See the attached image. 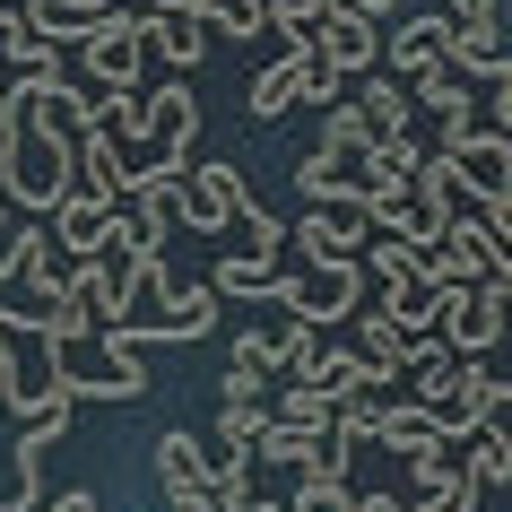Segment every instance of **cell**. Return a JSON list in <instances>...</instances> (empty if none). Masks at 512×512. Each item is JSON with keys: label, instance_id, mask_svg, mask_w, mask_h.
<instances>
[{"label": "cell", "instance_id": "obj_20", "mask_svg": "<svg viewBox=\"0 0 512 512\" xmlns=\"http://www.w3.org/2000/svg\"><path fill=\"white\" fill-rule=\"evenodd\" d=\"M53 348H44V339H9V330H0V400L9 408H27V400H44V391H53Z\"/></svg>", "mask_w": 512, "mask_h": 512}, {"label": "cell", "instance_id": "obj_39", "mask_svg": "<svg viewBox=\"0 0 512 512\" xmlns=\"http://www.w3.org/2000/svg\"><path fill=\"white\" fill-rule=\"evenodd\" d=\"M261 417H270V400H226L217 434H226V443H252V434H261Z\"/></svg>", "mask_w": 512, "mask_h": 512}, {"label": "cell", "instance_id": "obj_44", "mask_svg": "<svg viewBox=\"0 0 512 512\" xmlns=\"http://www.w3.org/2000/svg\"><path fill=\"white\" fill-rule=\"evenodd\" d=\"M165 512H217L209 495H165Z\"/></svg>", "mask_w": 512, "mask_h": 512}, {"label": "cell", "instance_id": "obj_34", "mask_svg": "<svg viewBox=\"0 0 512 512\" xmlns=\"http://www.w3.org/2000/svg\"><path fill=\"white\" fill-rule=\"evenodd\" d=\"M313 356H322V330H313V322H287V330H270V374H287V382H296L304 365H313Z\"/></svg>", "mask_w": 512, "mask_h": 512}, {"label": "cell", "instance_id": "obj_45", "mask_svg": "<svg viewBox=\"0 0 512 512\" xmlns=\"http://www.w3.org/2000/svg\"><path fill=\"white\" fill-rule=\"evenodd\" d=\"M356 512H400V495H356Z\"/></svg>", "mask_w": 512, "mask_h": 512}, {"label": "cell", "instance_id": "obj_10", "mask_svg": "<svg viewBox=\"0 0 512 512\" xmlns=\"http://www.w3.org/2000/svg\"><path fill=\"white\" fill-rule=\"evenodd\" d=\"M79 61H87L79 87H139V61H148L139 18H131V9H105V18H96V35L79 44Z\"/></svg>", "mask_w": 512, "mask_h": 512}, {"label": "cell", "instance_id": "obj_1", "mask_svg": "<svg viewBox=\"0 0 512 512\" xmlns=\"http://www.w3.org/2000/svg\"><path fill=\"white\" fill-rule=\"evenodd\" d=\"M70 183H79L70 148H53L35 122H9V131H0V200H9L18 217H53V200Z\"/></svg>", "mask_w": 512, "mask_h": 512}, {"label": "cell", "instance_id": "obj_25", "mask_svg": "<svg viewBox=\"0 0 512 512\" xmlns=\"http://www.w3.org/2000/svg\"><path fill=\"white\" fill-rule=\"evenodd\" d=\"M18 18H27L44 44H87L105 9H96V0H18Z\"/></svg>", "mask_w": 512, "mask_h": 512}, {"label": "cell", "instance_id": "obj_40", "mask_svg": "<svg viewBox=\"0 0 512 512\" xmlns=\"http://www.w3.org/2000/svg\"><path fill=\"white\" fill-rule=\"evenodd\" d=\"M226 400H270V374H261V365H226Z\"/></svg>", "mask_w": 512, "mask_h": 512}, {"label": "cell", "instance_id": "obj_6", "mask_svg": "<svg viewBox=\"0 0 512 512\" xmlns=\"http://www.w3.org/2000/svg\"><path fill=\"white\" fill-rule=\"evenodd\" d=\"M426 278H443V287H478V278H512V252L495 235H486L478 217H452L443 235L426 243Z\"/></svg>", "mask_w": 512, "mask_h": 512}, {"label": "cell", "instance_id": "obj_17", "mask_svg": "<svg viewBox=\"0 0 512 512\" xmlns=\"http://www.w3.org/2000/svg\"><path fill=\"white\" fill-rule=\"evenodd\" d=\"M512 408V391L495 374H486V365H469V382H460L452 400L434 408V426H443V443H460V434H478V426H495V417H504Z\"/></svg>", "mask_w": 512, "mask_h": 512}, {"label": "cell", "instance_id": "obj_8", "mask_svg": "<svg viewBox=\"0 0 512 512\" xmlns=\"http://www.w3.org/2000/svg\"><path fill=\"white\" fill-rule=\"evenodd\" d=\"M504 287H512V278H478V287H452V304H443L434 339H443L452 356H486L495 339H504Z\"/></svg>", "mask_w": 512, "mask_h": 512}, {"label": "cell", "instance_id": "obj_37", "mask_svg": "<svg viewBox=\"0 0 512 512\" xmlns=\"http://www.w3.org/2000/svg\"><path fill=\"white\" fill-rule=\"evenodd\" d=\"M287 512H356V486H330V478H296V504Z\"/></svg>", "mask_w": 512, "mask_h": 512}, {"label": "cell", "instance_id": "obj_46", "mask_svg": "<svg viewBox=\"0 0 512 512\" xmlns=\"http://www.w3.org/2000/svg\"><path fill=\"white\" fill-rule=\"evenodd\" d=\"M374 9H382V18H391V9H400V0H374Z\"/></svg>", "mask_w": 512, "mask_h": 512}, {"label": "cell", "instance_id": "obj_36", "mask_svg": "<svg viewBox=\"0 0 512 512\" xmlns=\"http://www.w3.org/2000/svg\"><path fill=\"white\" fill-rule=\"evenodd\" d=\"M243 252H270L278 261V252H287V217H270L261 200H252V209H243Z\"/></svg>", "mask_w": 512, "mask_h": 512}, {"label": "cell", "instance_id": "obj_28", "mask_svg": "<svg viewBox=\"0 0 512 512\" xmlns=\"http://www.w3.org/2000/svg\"><path fill=\"white\" fill-rule=\"evenodd\" d=\"M296 191L304 200H356V148H313V157L296 165ZM365 209V200H356Z\"/></svg>", "mask_w": 512, "mask_h": 512}, {"label": "cell", "instance_id": "obj_13", "mask_svg": "<svg viewBox=\"0 0 512 512\" xmlns=\"http://www.w3.org/2000/svg\"><path fill=\"white\" fill-rule=\"evenodd\" d=\"M443 53H452V9H426V18H400V27H391V44H382L374 70H391V79H417V70H434Z\"/></svg>", "mask_w": 512, "mask_h": 512}, {"label": "cell", "instance_id": "obj_43", "mask_svg": "<svg viewBox=\"0 0 512 512\" xmlns=\"http://www.w3.org/2000/svg\"><path fill=\"white\" fill-rule=\"evenodd\" d=\"M452 18H495V0H443Z\"/></svg>", "mask_w": 512, "mask_h": 512}, {"label": "cell", "instance_id": "obj_11", "mask_svg": "<svg viewBox=\"0 0 512 512\" xmlns=\"http://www.w3.org/2000/svg\"><path fill=\"white\" fill-rule=\"evenodd\" d=\"M44 235L70 252V261H96V252H113V200H96V191H61L53 217H44Z\"/></svg>", "mask_w": 512, "mask_h": 512}, {"label": "cell", "instance_id": "obj_5", "mask_svg": "<svg viewBox=\"0 0 512 512\" xmlns=\"http://www.w3.org/2000/svg\"><path fill=\"white\" fill-rule=\"evenodd\" d=\"M243 209H252V183H243V165H235V157H200V165H183V226H191V235H226Z\"/></svg>", "mask_w": 512, "mask_h": 512}, {"label": "cell", "instance_id": "obj_9", "mask_svg": "<svg viewBox=\"0 0 512 512\" xmlns=\"http://www.w3.org/2000/svg\"><path fill=\"white\" fill-rule=\"evenodd\" d=\"M365 235H374V217L356 200H304V217L287 226V243H304V261H365Z\"/></svg>", "mask_w": 512, "mask_h": 512}, {"label": "cell", "instance_id": "obj_4", "mask_svg": "<svg viewBox=\"0 0 512 512\" xmlns=\"http://www.w3.org/2000/svg\"><path fill=\"white\" fill-rule=\"evenodd\" d=\"M296 322H313V330H330V322H348L356 313V296H365V261H304V270H278V287H270Z\"/></svg>", "mask_w": 512, "mask_h": 512}, {"label": "cell", "instance_id": "obj_14", "mask_svg": "<svg viewBox=\"0 0 512 512\" xmlns=\"http://www.w3.org/2000/svg\"><path fill=\"white\" fill-rule=\"evenodd\" d=\"M139 148H157V157H183L191 165V131H200V96L191 87H157V96H139Z\"/></svg>", "mask_w": 512, "mask_h": 512}, {"label": "cell", "instance_id": "obj_21", "mask_svg": "<svg viewBox=\"0 0 512 512\" xmlns=\"http://www.w3.org/2000/svg\"><path fill=\"white\" fill-rule=\"evenodd\" d=\"M0 79H18V87H44V79H61V44H44V35L9 9L0 18Z\"/></svg>", "mask_w": 512, "mask_h": 512}, {"label": "cell", "instance_id": "obj_47", "mask_svg": "<svg viewBox=\"0 0 512 512\" xmlns=\"http://www.w3.org/2000/svg\"><path fill=\"white\" fill-rule=\"evenodd\" d=\"M0 217H9V200H0Z\"/></svg>", "mask_w": 512, "mask_h": 512}, {"label": "cell", "instance_id": "obj_30", "mask_svg": "<svg viewBox=\"0 0 512 512\" xmlns=\"http://www.w3.org/2000/svg\"><path fill=\"white\" fill-rule=\"evenodd\" d=\"M270 287H278L270 252H226V261L209 270V296H270Z\"/></svg>", "mask_w": 512, "mask_h": 512}, {"label": "cell", "instance_id": "obj_18", "mask_svg": "<svg viewBox=\"0 0 512 512\" xmlns=\"http://www.w3.org/2000/svg\"><path fill=\"white\" fill-rule=\"evenodd\" d=\"M469 87H495L512 79V53H504V35H495V18H452V53H443Z\"/></svg>", "mask_w": 512, "mask_h": 512}, {"label": "cell", "instance_id": "obj_7", "mask_svg": "<svg viewBox=\"0 0 512 512\" xmlns=\"http://www.w3.org/2000/svg\"><path fill=\"white\" fill-rule=\"evenodd\" d=\"M443 165L460 174L469 209H478V200H512V139L504 131H486V122L452 131V139H443Z\"/></svg>", "mask_w": 512, "mask_h": 512}, {"label": "cell", "instance_id": "obj_29", "mask_svg": "<svg viewBox=\"0 0 512 512\" xmlns=\"http://www.w3.org/2000/svg\"><path fill=\"white\" fill-rule=\"evenodd\" d=\"M460 443H469V469H460V478L478 486V495H495V486L512 478V434H504V417L478 426V434H460Z\"/></svg>", "mask_w": 512, "mask_h": 512}, {"label": "cell", "instance_id": "obj_16", "mask_svg": "<svg viewBox=\"0 0 512 512\" xmlns=\"http://www.w3.org/2000/svg\"><path fill=\"white\" fill-rule=\"evenodd\" d=\"M313 53H322L339 79H365L382 61V35H374V18H330L322 9V18H313Z\"/></svg>", "mask_w": 512, "mask_h": 512}, {"label": "cell", "instance_id": "obj_27", "mask_svg": "<svg viewBox=\"0 0 512 512\" xmlns=\"http://www.w3.org/2000/svg\"><path fill=\"white\" fill-rule=\"evenodd\" d=\"M356 113H365V131H374V139H391V131H408V122H417V105H408V87L391 79V70H365Z\"/></svg>", "mask_w": 512, "mask_h": 512}, {"label": "cell", "instance_id": "obj_3", "mask_svg": "<svg viewBox=\"0 0 512 512\" xmlns=\"http://www.w3.org/2000/svg\"><path fill=\"white\" fill-rule=\"evenodd\" d=\"M330 96H339V70H330L313 44H287L261 79L243 87V113H252V122H278L287 105H330Z\"/></svg>", "mask_w": 512, "mask_h": 512}, {"label": "cell", "instance_id": "obj_33", "mask_svg": "<svg viewBox=\"0 0 512 512\" xmlns=\"http://www.w3.org/2000/svg\"><path fill=\"white\" fill-rule=\"evenodd\" d=\"M252 460H278V469H296V478H304V460H313V434L287 426V417H261V434H252Z\"/></svg>", "mask_w": 512, "mask_h": 512}, {"label": "cell", "instance_id": "obj_38", "mask_svg": "<svg viewBox=\"0 0 512 512\" xmlns=\"http://www.w3.org/2000/svg\"><path fill=\"white\" fill-rule=\"evenodd\" d=\"M322 148H374L365 113H356V105H330V122H322Z\"/></svg>", "mask_w": 512, "mask_h": 512}, {"label": "cell", "instance_id": "obj_24", "mask_svg": "<svg viewBox=\"0 0 512 512\" xmlns=\"http://www.w3.org/2000/svg\"><path fill=\"white\" fill-rule=\"evenodd\" d=\"M70 408H79V400H70L61 382L44 391V400H27V408H18V460H44V452H53L61 434H70Z\"/></svg>", "mask_w": 512, "mask_h": 512}, {"label": "cell", "instance_id": "obj_42", "mask_svg": "<svg viewBox=\"0 0 512 512\" xmlns=\"http://www.w3.org/2000/svg\"><path fill=\"white\" fill-rule=\"evenodd\" d=\"M322 9H330V18H382L374 0H322Z\"/></svg>", "mask_w": 512, "mask_h": 512}, {"label": "cell", "instance_id": "obj_32", "mask_svg": "<svg viewBox=\"0 0 512 512\" xmlns=\"http://www.w3.org/2000/svg\"><path fill=\"white\" fill-rule=\"evenodd\" d=\"M356 356L382 365V374H408V330L382 322V313H365V322H356Z\"/></svg>", "mask_w": 512, "mask_h": 512}, {"label": "cell", "instance_id": "obj_12", "mask_svg": "<svg viewBox=\"0 0 512 512\" xmlns=\"http://www.w3.org/2000/svg\"><path fill=\"white\" fill-rule=\"evenodd\" d=\"M400 87H408V105L426 113V122H434V131H443V139H452V131H469V122H478V87L460 79L452 61H434V70H417V79H400Z\"/></svg>", "mask_w": 512, "mask_h": 512}, {"label": "cell", "instance_id": "obj_26", "mask_svg": "<svg viewBox=\"0 0 512 512\" xmlns=\"http://www.w3.org/2000/svg\"><path fill=\"white\" fill-rule=\"evenodd\" d=\"M157 478H165V495H209V452L183 426H165L157 434Z\"/></svg>", "mask_w": 512, "mask_h": 512}, {"label": "cell", "instance_id": "obj_48", "mask_svg": "<svg viewBox=\"0 0 512 512\" xmlns=\"http://www.w3.org/2000/svg\"><path fill=\"white\" fill-rule=\"evenodd\" d=\"M0 18H9V9H0Z\"/></svg>", "mask_w": 512, "mask_h": 512}, {"label": "cell", "instance_id": "obj_19", "mask_svg": "<svg viewBox=\"0 0 512 512\" xmlns=\"http://www.w3.org/2000/svg\"><path fill=\"white\" fill-rule=\"evenodd\" d=\"M61 296H79L96 330H122V322H131V313H122V270H113V252L70 261V270H61Z\"/></svg>", "mask_w": 512, "mask_h": 512}, {"label": "cell", "instance_id": "obj_15", "mask_svg": "<svg viewBox=\"0 0 512 512\" xmlns=\"http://www.w3.org/2000/svg\"><path fill=\"white\" fill-rule=\"evenodd\" d=\"M408 209L426 217L434 235H443L452 217H469V191H460V174H452V165H443V148H426V157L408 165Z\"/></svg>", "mask_w": 512, "mask_h": 512}, {"label": "cell", "instance_id": "obj_35", "mask_svg": "<svg viewBox=\"0 0 512 512\" xmlns=\"http://www.w3.org/2000/svg\"><path fill=\"white\" fill-rule=\"evenodd\" d=\"M148 296H165V252H122V313H139Z\"/></svg>", "mask_w": 512, "mask_h": 512}, {"label": "cell", "instance_id": "obj_22", "mask_svg": "<svg viewBox=\"0 0 512 512\" xmlns=\"http://www.w3.org/2000/svg\"><path fill=\"white\" fill-rule=\"evenodd\" d=\"M139 35H148V44H157L174 70H191V61L209 53V27H200V9H191V0H165V9H148V18H139Z\"/></svg>", "mask_w": 512, "mask_h": 512}, {"label": "cell", "instance_id": "obj_23", "mask_svg": "<svg viewBox=\"0 0 512 512\" xmlns=\"http://www.w3.org/2000/svg\"><path fill=\"white\" fill-rule=\"evenodd\" d=\"M365 443H382V452H426V443H443V426H434V408H417V400H391L382 408L374 400V417H365Z\"/></svg>", "mask_w": 512, "mask_h": 512}, {"label": "cell", "instance_id": "obj_31", "mask_svg": "<svg viewBox=\"0 0 512 512\" xmlns=\"http://www.w3.org/2000/svg\"><path fill=\"white\" fill-rule=\"evenodd\" d=\"M365 252H374V296L382 287H408V278H426V252L400 235H365Z\"/></svg>", "mask_w": 512, "mask_h": 512}, {"label": "cell", "instance_id": "obj_41", "mask_svg": "<svg viewBox=\"0 0 512 512\" xmlns=\"http://www.w3.org/2000/svg\"><path fill=\"white\" fill-rule=\"evenodd\" d=\"M44 512H96V495H87V486H70V495H44Z\"/></svg>", "mask_w": 512, "mask_h": 512}, {"label": "cell", "instance_id": "obj_2", "mask_svg": "<svg viewBox=\"0 0 512 512\" xmlns=\"http://www.w3.org/2000/svg\"><path fill=\"white\" fill-rule=\"evenodd\" d=\"M53 374L70 400H139L148 391V365H139L131 330H87V339L53 348Z\"/></svg>", "mask_w": 512, "mask_h": 512}]
</instances>
